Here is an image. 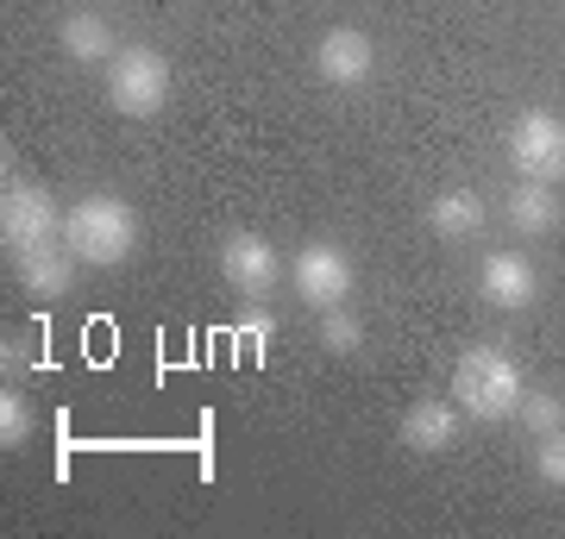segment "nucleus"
<instances>
[{
    "label": "nucleus",
    "instance_id": "f257e3e1",
    "mask_svg": "<svg viewBox=\"0 0 565 539\" xmlns=\"http://www.w3.org/2000/svg\"><path fill=\"white\" fill-rule=\"evenodd\" d=\"M522 396H527V377L503 345H471V352L452 364V401H459L471 420L522 414Z\"/></svg>",
    "mask_w": 565,
    "mask_h": 539
},
{
    "label": "nucleus",
    "instance_id": "f03ea898",
    "mask_svg": "<svg viewBox=\"0 0 565 539\" xmlns=\"http://www.w3.org/2000/svg\"><path fill=\"white\" fill-rule=\"evenodd\" d=\"M63 245L76 251L82 263H126L139 251V214L126 207L120 195H82L70 201L63 214Z\"/></svg>",
    "mask_w": 565,
    "mask_h": 539
},
{
    "label": "nucleus",
    "instance_id": "7ed1b4c3",
    "mask_svg": "<svg viewBox=\"0 0 565 539\" xmlns=\"http://www.w3.org/2000/svg\"><path fill=\"white\" fill-rule=\"evenodd\" d=\"M170 82H177L170 76V57L151 51V44H126V51H114V63H107V100H114V114H126V120L163 114Z\"/></svg>",
    "mask_w": 565,
    "mask_h": 539
},
{
    "label": "nucleus",
    "instance_id": "20e7f679",
    "mask_svg": "<svg viewBox=\"0 0 565 539\" xmlns=\"http://www.w3.org/2000/svg\"><path fill=\"white\" fill-rule=\"evenodd\" d=\"M63 214H70V207H57V195H51V188L7 176V188H0V245H7L13 258L44 251V245L63 239Z\"/></svg>",
    "mask_w": 565,
    "mask_h": 539
},
{
    "label": "nucleus",
    "instance_id": "39448f33",
    "mask_svg": "<svg viewBox=\"0 0 565 539\" xmlns=\"http://www.w3.org/2000/svg\"><path fill=\"white\" fill-rule=\"evenodd\" d=\"M509 158H515V176L527 182H565V120L553 107H527L509 126Z\"/></svg>",
    "mask_w": 565,
    "mask_h": 539
},
{
    "label": "nucleus",
    "instance_id": "423d86ee",
    "mask_svg": "<svg viewBox=\"0 0 565 539\" xmlns=\"http://www.w3.org/2000/svg\"><path fill=\"white\" fill-rule=\"evenodd\" d=\"M289 282H296V295L315 301V308H340V301L352 295V258H345L333 239H315V245L296 251Z\"/></svg>",
    "mask_w": 565,
    "mask_h": 539
},
{
    "label": "nucleus",
    "instance_id": "0eeeda50",
    "mask_svg": "<svg viewBox=\"0 0 565 539\" xmlns=\"http://www.w3.org/2000/svg\"><path fill=\"white\" fill-rule=\"evenodd\" d=\"M221 277L226 289H239V295H270L282 277V263H277V245L264 239V233H226L221 239Z\"/></svg>",
    "mask_w": 565,
    "mask_h": 539
},
{
    "label": "nucleus",
    "instance_id": "6e6552de",
    "mask_svg": "<svg viewBox=\"0 0 565 539\" xmlns=\"http://www.w3.org/2000/svg\"><path fill=\"white\" fill-rule=\"evenodd\" d=\"M459 420H465V408H459L452 396H422V401L403 414L396 440H403V452L440 459V452H452V440H459Z\"/></svg>",
    "mask_w": 565,
    "mask_h": 539
},
{
    "label": "nucleus",
    "instance_id": "1a4fd4ad",
    "mask_svg": "<svg viewBox=\"0 0 565 539\" xmlns=\"http://www.w3.org/2000/svg\"><path fill=\"white\" fill-rule=\"evenodd\" d=\"M371 69H377V44L364 39L359 25H333L315 44V76L333 82V88H359V82H371Z\"/></svg>",
    "mask_w": 565,
    "mask_h": 539
},
{
    "label": "nucleus",
    "instance_id": "9d476101",
    "mask_svg": "<svg viewBox=\"0 0 565 539\" xmlns=\"http://www.w3.org/2000/svg\"><path fill=\"white\" fill-rule=\"evenodd\" d=\"M478 289H484L490 308H527V301L541 295V277H534V263L522 258V251H490L484 270H478Z\"/></svg>",
    "mask_w": 565,
    "mask_h": 539
},
{
    "label": "nucleus",
    "instance_id": "9b49d317",
    "mask_svg": "<svg viewBox=\"0 0 565 539\" xmlns=\"http://www.w3.org/2000/svg\"><path fill=\"white\" fill-rule=\"evenodd\" d=\"M509 226L515 233H527V239H541V233H553L559 226V195H553V182H515L509 188Z\"/></svg>",
    "mask_w": 565,
    "mask_h": 539
},
{
    "label": "nucleus",
    "instance_id": "f8f14e48",
    "mask_svg": "<svg viewBox=\"0 0 565 539\" xmlns=\"http://www.w3.org/2000/svg\"><path fill=\"white\" fill-rule=\"evenodd\" d=\"M427 226H434L440 239H471V233L484 226V201H478V188H440V195L427 201Z\"/></svg>",
    "mask_w": 565,
    "mask_h": 539
},
{
    "label": "nucleus",
    "instance_id": "ddd939ff",
    "mask_svg": "<svg viewBox=\"0 0 565 539\" xmlns=\"http://www.w3.org/2000/svg\"><path fill=\"white\" fill-rule=\"evenodd\" d=\"M76 251L70 245H44V251H25L20 258V282L32 295H70V282H76Z\"/></svg>",
    "mask_w": 565,
    "mask_h": 539
},
{
    "label": "nucleus",
    "instance_id": "4468645a",
    "mask_svg": "<svg viewBox=\"0 0 565 539\" xmlns=\"http://www.w3.org/2000/svg\"><path fill=\"white\" fill-rule=\"evenodd\" d=\"M57 44L76 63H114V25H107L102 13H70V20L57 25Z\"/></svg>",
    "mask_w": 565,
    "mask_h": 539
},
{
    "label": "nucleus",
    "instance_id": "2eb2a0df",
    "mask_svg": "<svg viewBox=\"0 0 565 539\" xmlns=\"http://www.w3.org/2000/svg\"><path fill=\"white\" fill-rule=\"evenodd\" d=\"M32 427H39V420H32V401L7 382V389H0V445H7V452H20V445L32 440Z\"/></svg>",
    "mask_w": 565,
    "mask_h": 539
},
{
    "label": "nucleus",
    "instance_id": "dca6fc26",
    "mask_svg": "<svg viewBox=\"0 0 565 539\" xmlns=\"http://www.w3.org/2000/svg\"><path fill=\"white\" fill-rule=\"evenodd\" d=\"M321 345L340 352V358H352V352L364 345V320L352 314V308H321Z\"/></svg>",
    "mask_w": 565,
    "mask_h": 539
},
{
    "label": "nucleus",
    "instance_id": "f3484780",
    "mask_svg": "<svg viewBox=\"0 0 565 539\" xmlns=\"http://www.w3.org/2000/svg\"><path fill=\"white\" fill-rule=\"evenodd\" d=\"M534 477H541L546 489H565V427L541 433V445H534Z\"/></svg>",
    "mask_w": 565,
    "mask_h": 539
},
{
    "label": "nucleus",
    "instance_id": "a211bd4d",
    "mask_svg": "<svg viewBox=\"0 0 565 539\" xmlns=\"http://www.w3.org/2000/svg\"><path fill=\"white\" fill-rule=\"evenodd\" d=\"M522 420L534 427V440H541V433L565 427V401L553 396V389H527V396H522Z\"/></svg>",
    "mask_w": 565,
    "mask_h": 539
},
{
    "label": "nucleus",
    "instance_id": "6ab92c4d",
    "mask_svg": "<svg viewBox=\"0 0 565 539\" xmlns=\"http://www.w3.org/2000/svg\"><path fill=\"white\" fill-rule=\"evenodd\" d=\"M270 333H277V320H270V314H245V326H239V339L258 345V352L270 345Z\"/></svg>",
    "mask_w": 565,
    "mask_h": 539
}]
</instances>
